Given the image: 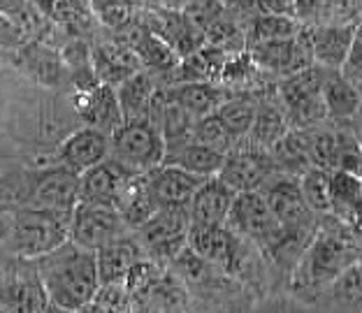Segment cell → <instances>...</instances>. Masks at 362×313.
<instances>
[{
    "label": "cell",
    "instance_id": "obj_22",
    "mask_svg": "<svg viewBox=\"0 0 362 313\" xmlns=\"http://www.w3.org/2000/svg\"><path fill=\"white\" fill-rule=\"evenodd\" d=\"M23 70L28 72L33 79H37L45 86H63L70 81V70L63 61V54H56L52 47L42 42H30L19 52Z\"/></svg>",
    "mask_w": 362,
    "mask_h": 313
},
{
    "label": "cell",
    "instance_id": "obj_8",
    "mask_svg": "<svg viewBox=\"0 0 362 313\" xmlns=\"http://www.w3.org/2000/svg\"><path fill=\"white\" fill-rule=\"evenodd\" d=\"M128 232L126 220L121 218L117 207H105V204H88L77 202L72 209L70 239L88 251H98L114 239Z\"/></svg>",
    "mask_w": 362,
    "mask_h": 313
},
{
    "label": "cell",
    "instance_id": "obj_39",
    "mask_svg": "<svg viewBox=\"0 0 362 313\" xmlns=\"http://www.w3.org/2000/svg\"><path fill=\"white\" fill-rule=\"evenodd\" d=\"M40 7L49 19L61 23L81 21L90 10V0H40Z\"/></svg>",
    "mask_w": 362,
    "mask_h": 313
},
{
    "label": "cell",
    "instance_id": "obj_17",
    "mask_svg": "<svg viewBox=\"0 0 362 313\" xmlns=\"http://www.w3.org/2000/svg\"><path fill=\"white\" fill-rule=\"evenodd\" d=\"M75 107H77L79 117L84 119L90 128L103 130L107 135H112L114 130L126 121L123 119L121 105H119L117 88L110 84H98L93 88L77 90Z\"/></svg>",
    "mask_w": 362,
    "mask_h": 313
},
{
    "label": "cell",
    "instance_id": "obj_7",
    "mask_svg": "<svg viewBox=\"0 0 362 313\" xmlns=\"http://www.w3.org/2000/svg\"><path fill=\"white\" fill-rule=\"evenodd\" d=\"M226 225L237 237H249L253 242L262 244L265 249H269L274 244V239L279 237V232H281V225H279L265 195L260 191L237 193L226 218Z\"/></svg>",
    "mask_w": 362,
    "mask_h": 313
},
{
    "label": "cell",
    "instance_id": "obj_31",
    "mask_svg": "<svg viewBox=\"0 0 362 313\" xmlns=\"http://www.w3.org/2000/svg\"><path fill=\"white\" fill-rule=\"evenodd\" d=\"M330 193H332V209L337 218L344 220L349 216V211L362 200V177L351 175L344 170L330 172Z\"/></svg>",
    "mask_w": 362,
    "mask_h": 313
},
{
    "label": "cell",
    "instance_id": "obj_15",
    "mask_svg": "<svg viewBox=\"0 0 362 313\" xmlns=\"http://www.w3.org/2000/svg\"><path fill=\"white\" fill-rule=\"evenodd\" d=\"M356 23H320L309 33V47L314 61L325 70H341L346 65L353 42H356Z\"/></svg>",
    "mask_w": 362,
    "mask_h": 313
},
{
    "label": "cell",
    "instance_id": "obj_4",
    "mask_svg": "<svg viewBox=\"0 0 362 313\" xmlns=\"http://www.w3.org/2000/svg\"><path fill=\"white\" fill-rule=\"evenodd\" d=\"M188 230H191V211L184 204L160 207L144 225L137 228V242L146 258L158 265L175 262V258L188 246Z\"/></svg>",
    "mask_w": 362,
    "mask_h": 313
},
{
    "label": "cell",
    "instance_id": "obj_33",
    "mask_svg": "<svg viewBox=\"0 0 362 313\" xmlns=\"http://www.w3.org/2000/svg\"><path fill=\"white\" fill-rule=\"evenodd\" d=\"M288 133V123L281 112L272 110V107H262L256 112V121H253V128L249 133L251 146L262 151H272L279 139Z\"/></svg>",
    "mask_w": 362,
    "mask_h": 313
},
{
    "label": "cell",
    "instance_id": "obj_26",
    "mask_svg": "<svg viewBox=\"0 0 362 313\" xmlns=\"http://www.w3.org/2000/svg\"><path fill=\"white\" fill-rule=\"evenodd\" d=\"M309 146H311V133H304V128L288 130V133L272 146L269 153H272V158H274L279 170L286 172V175L300 177L307 170L314 167Z\"/></svg>",
    "mask_w": 362,
    "mask_h": 313
},
{
    "label": "cell",
    "instance_id": "obj_24",
    "mask_svg": "<svg viewBox=\"0 0 362 313\" xmlns=\"http://www.w3.org/2000/svg\"><path fill=\"white\" fill-rule=\"evenodd\" d=\"M158 209H160V204L151 191L149 175H146V172L130 179V184L126 186V191H123L121 200L117 204V211L121 213V218L126 220V225L135 230L139 225H144Z\"/></svg>",
    "mask_w": 362,
    "mask_h": 313
},
{
    "label": "cell",
    "instance_id": "obj_34",
    "mask_svg": "<svg viewBox=\"0 0 362 313\" xmlns=\"http://www.w3.org/2000/svg\"><path fill=\"white\" fill-rule=\"evenodd\" d=\"M302 30L298 16L286 14H258L251 26V45L272 42V40H291Z\"/></svg>",
    "mask_w": 362,
    "mask_h": 313
},
{
    "label": "cell",
    "instance_id": "obj_30",
    "mask_svg": "<svg viewBox=\"0 0 362 313\" xmlns=\"http://www.w3.org/2000/svg\"><path fill=\"white\" fill-rule=\"evenodd\" d=\"M256 112H258V107L251 100H246V98H228L216 110V117L223 121L228 133L240 144L242 139L249 137L253 121H256Z\"/></svg>",
    "mask_w": 362,
    "mask_h": 313
},
{
    "label": "cell",
    "instance_id": "obj_20",
    "mask_svg": "<svg viewBox=\"0 0 362 313\" xmlns=\"http://www.w3.org/2000/svg\"><path fill=\"white\" fill-rule=\"evenodd\" d=\"M235 195L233 188L226 186L218 177L204 179V184L197 188L188 204L191 223H226Z\"/></svg>",
    "mask_w": 362,
    "mask_h": 313
},
{
    "label": "cell",
    "instance_id": "obj_3",
    "mask_svg": "<svg viewBox=\"0 0 362 313\" xmlns=\"http://www.w3.org/2000/svg\"><path fill=\"white\" fill-rule=\"evenodd\" d=\"M110 155L135 175H144L165 163V137L149 117L128 119L110 135Z\"/></svg>",
    "mask_w": 362,
    "mask_h": 313
},
{
    "label": "cell",
    "instance_id": "obj_37",
    "mask_svg": "<svg viewBox=\"0 0 362 313\" xmlns=\"http://www.w3.org/2000/svg\"><path fill=\"white\" fill-rule=\"evenodd\" d=\"M90 10L110 28H128L133 19V3L130 0H90Z\"/></svg>",
    "mask_w": 362,
    "mask_h": 313
},
{
    "label": "cell",
    "instance_id": "obj_43",
    "mask_svg": "<svg viewBox=\"0 0 362 313\" xmlns=\"http://www.w3.org/2000/svg\"><path fill=\"white\" fill-rule=\"evenodd\" d=\"M28 10V0H0V14L19 21Z\"/></svg>",
    "mask_w": 362,
    "mask_h": 313
},
{
    "label": "cell",
    "instance_id": "obj_29",
    "mask_svg": "<svg viewBox=\"0 0 362 313\" xmlns=\"http://www.w3.org/2000/svg\"><path fill=\"white\" fill-rule=\"evenodd\" d=\"M186 285L181 281V276L170 274V271H163L158 276V281L151 285V290L144 295L139 309H184L186 307Z\"/></svg>",
    "mask_w": 362,
    "mask_h": 313
},
{
    "label": "cell",
    "instance_id": "obj_1",
    "mask_svg": "<svg viewBox=\"0 0 362 313\" xmlns=\"http://www.w3.org/2000/svg\"><path fill=\"white\" fill-rule=\"evenodd\" d=\"M33 262H35L49 304L56 309L84 311L100 288L95 251L84 249L72 239Z\"/></svg>",
    "mask_w": 362,
    "mask_h": 313
},
{
    "label": "cell",
    "instance_id": "obj_38",
    "mask_svg": "<svg viewBox=\"0 0 362 313\" xmlns=\"http://www.w3.org/2000/svg\"><path fill=\"white\" fill-rule=\"evenodd\" d=\"M130 297L123 283H100L95 297L84 311H128Z\"/></svg>",
    "mask_w": 362,
    "mask_h": 313
},
{
    "label": "cell",
    "instance_id": "obj_35",
    "mask_svg": "<svg viewBox=\"0 0 362 313\" xmlns=\"http://www.w3.org/2000/svg\"><path fill=\"white\" fill-rule=\"evenodd\" d=\"M334 300L344 309L362 311V260H353L349 267H344L332 281Z\"/></svg>",
    "mask_w": 362,
    "mask_h": 313
},
{
    "label": "cell",
    "instance_id": "obj_13",
    "mask_svg": "<svg viewBox=\"0 0 362 313\" xmlns=\"http://www.w3.org/2000/svg\"><path fill=\"white\" fill-rule=\"evenodd\" d=\"M265 195L272 213L281 228H307L311 211L302 197L300 177L295 175H274L260 188Z\"/></svg>",
    "mask_w": 362,
    "mask_h": 313
},
{
    "label": "cell",
    "instance_id": "obj_42",
    "mask_svg": "<svg viewBox=\"0 0 362 313\" xmlns=\"http://www.w3.org/2000/svg\"><path fill=\"white\" fill-rule=\"evenodd\" d=\"M23 42V28L19 21L0 14V49H14Z\"/></svg>",
    "mask_w": 362,
    "mask_h": 313
},
{
    "label": "cell",
    "instance_id": "obj_40",
    "mask_svg": "<svg viewBox=\"0 0 362 313\" xmlns=\"http://www.w3.org/2000/svg\"><path fill=\"white\" fill-rule=\"evenodd\" d=\"M298 19L307 16H337V10L346 5V0H295Z\"/></svg>",
    "mask_w": 362,
    "mask_h": 313
},
{
    "label": "cell",
    "instance_id": "obj_16",
    "mask_svg": "<svg viewBox=\"0 0 362 313\" xmlns=\"http://www.w3.org/2000/svg\"><path fill=\"white\" fill-rule=\"evenodd\" d=\"M188 249L214 267H233L237 260V235L226 223H191Z\"/></svg>",
    "mask_w": 362,
    "mask_h": 313
},
{
    "label": "cell",
    "instance_id": "obj_12",
    "mask_svg": "<svg viewBox=\"0 0 362 313\" xmlns=\"http://www.w3.org/2000/svg\"><path fill=\"white\" fill-rule=\"evenodd\" d=\"M79 202V175L63 165L35 167L30 207L72 211Z\"/></svg>",
    "mask_w": 362,
    "mask_h": 313
},
{
    "label": "cell",
    "instance_id": "obj_5",
    "mask_svg": "<svg viewBox=\"0 0 362 313\" xmlns=\"http://www.w3.org/2000/svg\"><path fill=\"white\" fill-rule=\"evenodd\" d=\"M356 260V251L344 237L334 232H318L311 244L304 251L300 267H298V281L302 285H320L332 283L337 274L349 267Z\"/></svg>",
    "mask_w": 362,
    "mask_h": 313
},
{
    "label": "cell",
    "instance_id": "obj_10",
    "mask_svg": "<svg viewBox=\"0 0 362 313\" xmlns=\"http://www.w3.org/2000/svg\"><path fill=\"white\" fill-rule=\"evenodd\" d=\"M251 61L256 68H262L276 75H295L314 63L307 33H298L291 40H272V42L251 45Z\"/></svg>",
    "mask_w": 362,
    "mask_h": 313
},
{
    "label": "cell",
    "instance_id": "obj_6",
    "mask_svg": "<svg viewBox=\"0 0 362 313\" xmlns=\"http://www.w3.org/2000/svg\"><path fill=\"white\" fill-rule=\"evenodd\" d=\"M325 72L327 70L320 68V65H309V68L295 72V75H288L284 79L281 98L286 102V110L291 112V119L300 128L314 126L316 121L327 117L323 95H320Z\"/></svg>",
    "mask_w": 362,
    "mask_h": 313
},
{
    "label": "cell",
    "instance_id": "obj_28",
    "mask_svg": "<svg viewBox=\"0 0 362 313\" xmlns=\"http://www.w3.org/2000/svg\"><path fill=\"white\" fill-rule=\"evenodd\" d=\"M165 163L179 165V167L193 172V175L209 179V177H218V172L226 163V153L211 149V146H204L193 139V142H188L186 146H181V149L172 151L165 158Z\"/></svg>",
    "mask_w": 362,
    "mask_h": 313
},
{
    "label": "cell",
    "instance_id": "obj_23",
    "mask_svg": "<svg viewBox=\"0 0 362 313\" xmlns=\"http://www.w3.org/2000/svg\"><path fill=\"white\" fill-rule=\"evenodd\" d=\"M165 95L195 119L214 114L228 100L223 95V90L218 86H214L211 81H181V84L168 88Z\"/></svg>",
    "mask_w": 362,
    "mask_h": 313
},
{
    "label": "cell",
    "instance_id": "obj_41",
    "mask_svg": "<svg viewBox=\"0 0 362 313\" xmlns=\"http://www.w3.org/2000/svg\"><path fill=\"white\" fill-rule=\"evenodd\" d=\"M251 10L258 14H286V16H298V5L295 0H244Z\"/></svg>",
    "mask_w": 362,
    "mask_h": 313
},
{
    "label": "cell",
    "instance_id": "obj_32",
    "mask_svg": "<svg viewBox=\"0 0 362 313\" xmlns=\"http://www.w3.org/2000/svg\"><path fill=\"white\" fill-rule=\"evenodd\" d=\"M300 188L307 207L314 213H330L332 193H330V170L311 167L300 175Z\"/></svg>",
    "mask_w": 362,
    "mask_h": 313
},
{
    "label": "cell",
    "instance_id": "obj_21",
    "mask_svg": "<svg viewBox=\"0 0 362 313\" xmlns=\"http://www.w3.org/2000/svg\"><path fill=\"white\" fill-rule=\"evenodd\" d=\"M139 258H144L142 246H139L135 237H128V235L114 239V242L103 246V249H98L95 260H98V276H100V283H123L130 267H133Z\"/></svg>",
    "mask_w": 362,
    "mask_h": 313
},
{
    "label": "cell",
    "instance_id": "obj_36",
    "mask_svg": "<svg viewBox=\"0 0 362 313\" xmlns=\"http://www.w3.org/2000/svg\"><path fill=\"white\" fill-rule=\"evenodd\" d=\"M193 139H195V142L204 144V146H211V149H216V151H223V153L233 151L237 146L233 135H230L228 128L223 126V121L216 117V112L207 114V117H202V119H197Z\"/></svg>",
    "mask_w": 362,
    "mask_h": 313
},
{
    "label": "cell",
    "instance_id": "obj_25",
    "mask_svg": "<svg viewBox=\"0 0 362 313\" xmlns=\"http://www.w3.org/2000/svg\"><path fill=\"white\" fill-rule=\"evenodd\" d=\"M320 95H323L327 117H332V119H351V117H356L362 107V95L358 86L353 84L346 75H341L339 70L325 72Z\"/></svg>",
    "mask_w": 362,
    "mask_h": 313
},
{
    "label": "cell",
    "instance_id": "obj_27",
    "mask_svg": "<svg viewBox=\"0 0 362 313\" xmlns=\"http://www.w3.org/2000/svg\"><path fill=\"white\" fill-rule=\"evenodd\" d=\"M119 105L123 112V119H144L149 117L156 86L151 81V75H146L144 70H137L135 75H130L128 79H123L117 86Z\"/></svg>",
    "mask_w": 362,
    "mask_h": 313
},
{
    "label": "cell",
    "instance_id": "obj_11",
    "mask_svg": "<svg viewBox=\"0 0 362 313\" xmlns=\"http://www.w3.org/2000/svg\"><path fill=\"white\" fill-rule=\"evenodd\" d=\"M133 177L135 172L123 167L119 160H114L110 155L107 160L93 165L84 175H79V202L117 207Z\"/></svg>",
    "mask_w": 362,
    "mask_h": 313
},
{
    "label": "cell",
    "instance_id": "obj_9",
    "mask_svg": "<svg viewBox=\"0 0 362 313\" xmlns=\"http://www.w3.org/2000/svg\"><path fill=\"white\" fill-rule=\"evenodd\" d=\"M279 172L269 151L256 149V146H242L226 153V163L218 172V179L235 193L260 191L267 181Z\"/></svg>",
    "mask_w": 362,
    "mask_h": 313
},
{
    "label": "cell",
    "instance_id": "obj_2",
    "mask_svg": "<svg viewBox=\"0 0 362 313\" xmlns=\"http://www.w3.org/2000/svg\"><path fill=\"white\" fill-rule=\"evenodd\" d=\"M12 235L7 251L19 260H37L40 255L59 249L70 239L72 211L47 207L14 209Z\"/></svg>",
    "mask_w": 362,
    "mask_h": 313
},
{
    "label": "cell",
    "instance_id": "obj_44",
    "mask_svg": "<svg viewBox=\"0 0 362 313\" xmlns=\"http://www.w3.org/2000/svg\"><path fill=\"white\" fill-rule=\"evenodd\" d=\"M12 223H14V213L7 209H0V249H7L12 235Z\"/></svg>",
    "mask_w": 362,
    "mask_h": 313
},
{
    "label": "cell",
    "instance_id": "obj_45",
    "mask_svg": "<svg viewBox=\"0 0 362 313\" xmlns=\"http://www.w3.org/2000/svg\"><path fill=\"white\" fill-rule=\"evenodd\" d=\"M341 223H346V228L351 230V232L362 239V200L349 211V216L344 218Z\"/></svg>",
    "mask_w": 362,
    "mask_h": 313
},
{
    "label": "cell",
    "instance_id": "obj_18",
    "mask_svg": "<svg viewBox=\"0 0 362 313\" xmlns=\"http://www.w3.org/2000/svg\"><path fill=\"white\" fill-rule=\"evenodd\" d=\"M146 175H149L151 191L160 207H175V204L188 207L195 191L204 184V177L170 163H163L160 167L146 172Z\"/></svg>",
    "mask_w": 362,
    "mask_h": 313
},
{
    "label": "cell",
    "instance_id": "obj_14",
    "mask_svg": "<svg viewBox=\"0 0 362 313\" xmlns=\"http://www.w3.org/2000/svg\"><path fill=\"white\" fill-rule=\"evenodd\" d=\"M110 158V135L98 128H81L72 133L56 151L54 165H63L77 175H84L93 165Z\"/></svg>",
    "mask_w": 362,
    "mask_h": 313
},
{
    "label": "cell",
    "instance_id": "obj_19",
    "mask_svg": "<svg viewBox=\"0 0 362 313\" xmlns=\"http://www.w3.org/2000/svg\"><path fill=\"white\" fill-rule=\"evenodd\" d=\"M90 63H93V72L98 81L110 86H119L123 79H128L142 68L139 56L126 42L98 45L90 52Z\"/></svg>",
    "mask_w": 362,
    "mask_h": 313
}]
</instances>
